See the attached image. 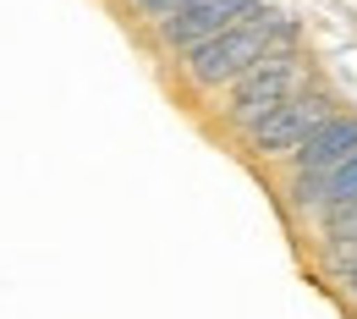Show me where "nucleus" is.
<instances>
[{"mask_svg":"<svg viewBox=\"0 0 357 319\" xmlns=\"http://www.w3.org/2000/svg\"><path fill=\"white\" fill-rule=\"evenodd\" d=\"M127 6H132V11L143 17V22H160V17H171V11H181L187 0H127Z\"/></svg>","mask_w":357,"mask_h":319,"instance_id":"nucleus-8","label":"nucleus"},{"mask_svg":"<svg viewBox=\"0 0 357 319\" xmlns=\"http://www.w3.org/2000/svg\"><path fill=\"white\" fill-rule=\"evenodd\" d=\"M357 154V116H347V110H335L330 121H319L286 160H291V171L303 177V171H335L341 160H352Z\"/></svg>","mask_w":357,"mask_h":319,"instance_id":"nucleus-6","label":"nucleus"},{"mask_svg":"<svg viewBox=\"0 0 357 319\" xmlns=\"http://www.w3.org/2000/svg\"><path fill=\"white\" fill-rule=\"evenodd\" d=\"M303 83H313L303 50H264L236 83H225V121L248 133L259 116H269L280 99H291Z\"/></svg>","mask_w":357,"mask_h":319,"instance_id":"nucleus-2","label":"nucleus"},{"mask_svg":"<svg viewBox=\"0 0 357 319\" xmlns=\"http://www.w3.org/2000/svg\"><path fill=\"white\" fill-rule=\"evenodd\" d=\"M352 198H357V154L341 160L335 171H303V177L291 182V209L308 215L313 226H319L324 215H335L341 204H352Z\"/></svg>","mask_w":357,"mask_h":319,"instance_id":"nucleus-5","label":"nucleus"},{"mask_svg":"<svg viewBox=\"0 0 357 319\" xmlns=\"http://www.w3.org/2000/svg\"><path fill=\"white\" fill-rule=\"evenodd\" d=\"M335 275H341V292H347V297L357 303V253L347 259V265H335Z\"/></svg>","mask_w":357,"mask_h":319,"instance_id":"nucleus-9","label":"nucleus"},{"mask_svg":"<svg viewBox=\"0 0 357 319\" xmlns=\"http://www.w3.org/2000/svg\"><path fill=\"white\" fill-rule=\"evenodd\" d=\"M335 110H341V99H335L330 89L303 83L291 99H280L269 116H259V121L248 127V143H253V154H264V160H286V154H291L319 121H330Z\"/></svg>","mask_w":357,"mask_h":319,"instance_id":"nucleus-3","label":"nucleus"},{"mask_svg":"<svg viewBox=\"0 0 357 319\" xmlns=\"http://www.w3.org/2000/svg\"><path fill=\"white\" fill-rule=\"evenodd\" d=\"M297 22L264 0L259 11H248L242 22H231L220 34H209V39H198L192 50H181V77L192 83V89H225V83H236L264 50H275V39H286Z\"/></svg>","mask_w":357,"mask_h":319,"instance_id":"nucleus-1","label":"nucleus"},{"mask_svg":"<svg viewBox=\"0 0 357 319\" xmlns=\"http://www.w3.org/2000/svg\"><path fill=\"white\" fill-rule=\"evenodd\" d=\"M357 253V198L352 204H341L335 215H324L319 221V259L335 270V265H347Z\"/></svg>","mask_w":357,"mask_h":319,"instance_id":"nucleus-7","label":"nucleus"},{"mask_svg":"<svg viewBox=\"0 0 357 319\" xmlns=\"http://www.w3.org/2000/svg\"><path fill=\"white\" fill-rule=\"evenodd\" d=\"M264 0H187L181 11H171V17H160L154 22V45L160 50H192L198 39H209V34H220V28H231V22H242L248 11H259Z\"/></svg>","mask_w":357,"mask_h":319,"instance_id":"nucleus-4","label":"nucleus"}]
</instances>
